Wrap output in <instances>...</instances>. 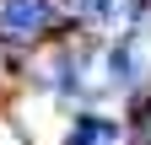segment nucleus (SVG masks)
<instances>
[{
    "label": "nucleus",
    "instance_id": "1",
    "mask_svg": "<svg viewBox=\"0 0 151 145\" xmlns=\"http://www.w3.org/2000/svg\"><path fill=\"white\" fill-rule=\"evenodd\" d=\"M60 22L49 0H0V38H38Z\"/></svg>",
    "mask_w": 151,
    "mask_h": 145
},
{
    "label": "nucleus",
    "instance_id": "2",
    "mask_svg": "<svg viewBox=\"0 0 151 145\" xmlns=\"http://www.w3.org/2000/svg\"><path fill=\"white\" fill-rule=\"evenodd\" d=\"M113 75H119V81L129 75V54H124V48H113Z\"/></svg>",
    "mask_w": 151,
    "mask_h": 145
}]
</instances>
